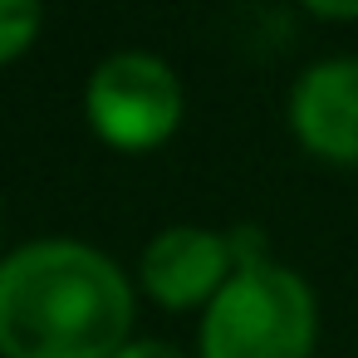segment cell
Returning <instances> with one entry per match:
<instances>
[{
  "instance_id": "6da1fadb",
  "label": "cell",
  "mask_w": 358,
  "mask_h": 358,
  "mask_svg": "<svg viewBox=\"0 0 358 358\" xmlns=\"http://www.w3.org/2000/svg\"><path fill=\"white\" fill-rule=\"evenodd\" d=\"M133 289L84 241H30L0 260V353L6 358H113L128 343Z\"/></svg>"
},
{
  "instance_id": "7a4b0ae2",
  "label": "cell",
  "mask_w": 358,
  "mask_h": 358,
  "mask_svg": "<svg viewBox=\"0 0 358 358\" xmlns=\"http://www.w3.org/2000/svg\"><path fill=\"white\" fill-rule=\"evenodd\" d=\"M314 294L309 285L265 260L236 270L201 319V358H309L314 348Z\"/></svg>"
},
{
  "instance_id": "3957f363",
  "label": "cell",
  "mask_w": 358,
  "mask_h": 358,
  "mask_svg": "<svg viewBox=\"0 0 358 358\" xmlns=\"http://www.w3.org/2000/svg\"><path fill=\"white\" fill-rule=\"evenodd\" d=\"M89 123L118 148H152L182 118L177 74L148 50H118L89 74Z\"/></svg>"
},
{
  "instance_id": "277c9868",
  "label": "cell",
  "mask_w": 358,
  "mask_h": 358,
  "mask_svg": "<svg viewBox=\"0 0 358 358\" xmlns=\"http://www.w3.org/2000/svg\"><path fill=\"white\" fill-rule=\"evenodd\" d=\"M289 128L334 162H358V59H319L289 89Z\"/></svg>"
},
{
  "instance_id": "5b68a950",
  "label": "cell",
  "mask_w": 358,
  "mask_h": 358,
  "mask_svg": "<svg viewBox=\"0 0 358 358\" xmlns=\"http://www.w3.org/2000/svg\"><path fill=\"white\" fill-rule=\"evenodd\" d=\"M231 275V245L206 226H167L143 250V285L162 304H196L206 294L216 299V289Z\"/></svg>"
},
{
  "instance_id": "8992f818",
  "label": "cell",
  "mask_w": 358,
  "mask_h": 358,
  "mask_svg": "<svg viewBox=\"0 0 358 358\" xmlns=\"http://www.w3.org/2000/svg\"><path fill=\"white\" fill-rule=\"evenodd\" d=\"M40 30V6L35 0H0V59L20 55Z\"/></svg>"
},
{
  "instance_id": "52a82bcc",
  "label": "cell",
  "mask_w": 358,
  "mask_h": 358,
  "mask_svg": "<svg viewBox=\"0 0 358 358\" xmlns=\"http://www.w3.org/2000/svg\"><path fill=\"white\" fill-rule=\"evenodd\" d=\"M226 245H231V265H236V270H250V265H265V260H270V255H265V236H260V226H241V231H231Z\"/></svg>"
},
{
  "instance_id": "ba28073f",
  "label": "cell",
  "mask_w": 358,
  "mask_h": 358,
  "mask_svg": "<svg viewBox=\"0 0 358 358\" xmlns=\"http://www.w3.org/2000/svg\"><path fill=\"white\" fill-rule=\"evenodd\" d=\"M113 358H187L177 343H167V338H128Z\"/></svg>"
}]
</instances>
